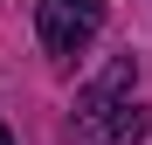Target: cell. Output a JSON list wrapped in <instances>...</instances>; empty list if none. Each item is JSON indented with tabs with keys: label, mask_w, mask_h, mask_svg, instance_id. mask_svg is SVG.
Listing matches in <instances>:
<instances>
[{
	"label": "cell",
	"mask_w": 152,
	"mask_h": 145,
	"mask_svg": "<svg viewBox=\"0 0 152 145\" xmlns=\"http://www.w3.org/2000/svg\"><path fill=\"white\" fill-rule=\"evenodd\" d=\"M0 145H14V138H7V125H0Z\"/></svg>",
	"instance_id": "3"
},
{
	"label": "cell",
	"mask_w": 152,
	"mask_h": 145,
	"mask_svg": "<svg viewBox=\"0 0 152 145\" xmlns=\"http://www.w3.org/2000/svg\"><path fill=\"white\" fill-rule=\"evenodd\" d=\"M104 28V0H35V35L56 62H76Z\"/></svg>",
	"instance_id": "1"
},
{
	"label": "cell",
	"mask_w": 152,
	"mask_h": 145,
	"mask_svg": "<svg viewBox=\"0 0 152 145\" xmlns=\"http://www.w3.org/2000/svg\"><path fill=\"white\" fill-rule=\"evenodd\" d=\"M152 131V111L138 97H118V104H97V111H76V138L90 145H138Z\"/></svg>",
	"instance_id": "2"
}]
</instances>
